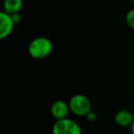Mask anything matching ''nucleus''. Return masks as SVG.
<instances>
[{
    "instance_id": "6e6552de",
    "label": "nucleus",
    "mask_w": 134,
    "mask_h": 134,
    "mask_svg": "<svg viewBox=\"0 0 134 134\" xmlns=\"http://www.w3.org/2000/svg\"><path fill=\"white\" fill-rule=\"evenodd\" d=\"M125 19H126V23L128 24V26L130 29L134 30V8H132V9L129 10L127 12Z\"/></svg>"
},
{
    "instance_id": "f8f14e48",
    "label": "nucleus",
    "mask_w": 134,
    "mask_h": 134,
    "mask_svg": "<svg viewBox=\"0 0 134 134\" xmlns=\"http://www.w3.org/2000/svg\"><path fill=\"white\" fill-rule=\"evenodd\" d=\"M132 4H133V6H134V0H132Z\"/></svg>"
},
{
    "instance_id": "9d476101",
    "label": "nucleus",
    "mask_w": 134,
    "mask_h": 134,
    "mask_svg": "<svg viewBox=\"0 0 134 134\" xmlns=\"http://www.w3.org/2000/svg\"><path fill=\"white\" fill-rule=\"evenodd\" d=\"M85 117L86 118V119H87L88 121H95L96 119H97V113L91 109L86 116H85Z\"/></svg>"
},
{
    "instance_id": "1a4fd4ad",
    "label": "nucleus",
    "mask_w": 134,
    "mask_h": 134,
    "mask_svg": "<svg viewBox=\"0 0 134 134\" xmlns=\"http://www.w3.org/2000/svg\"><path fill=\"white\" fill-rule=\"evenodd\" d=\"M10 17H11L12 22L14 23V25H18L21 22L22 20V18H21V15L19 14V12H16V13L10 14Z\"/></svg>"
},
{
    "instance_id": "39448f33",
    "label": "nucleus",
    "mask_w": 134,
    "mask_h": 134,
    "mask_svg": "<svg viewBox=\"0 0 134 134\" xmlns=\"http://www.w3.org/2000/svg\"><path fill=\"white\" fill-rule=\"evenodd\" d=\"M51 114L55 119L66 118L70 112L69 105L63 100H56L51 106Z\"/></svg>"
},
{
    "instance_id": "20e7f679",
    "label": "nucleus",
    "mask_w": 134,
    "mask_h": 134,
    "mask_svg": "<svg viewBox=\"0 0 134 134\" xmlns=\"http://www.w3.org/2000/svg\"><path fill=\"white\" fill-rule=\"evenodd\" d=\"M10 14L6 11H0V40H3L10 35L14 28Z\"/></svg>"
},
{
    "instance_id": "7ed1b4c3",
    "label": "nucleus",
    "mask_w": 134,
    "mask_h": 134,
    "mask_svg": "<svg viewBox=\"0 0 134 134\" xmlns=\"http://www.w3.org/2000/svg\"><path fill=\"white\" fill-rule=\"evenodd\" d=\"M81 131L80 126L67 117L56 119L52 126V132L54 134H80Z\"/></svg>"
},
{
    "instance_id": "f03ea898",
    "label": "nucleus",
    "mask_w": 134,
    "mask_h": 134,
    "mask_svg": "<svg viewBox=\"0 0 134 134\" xmlns=\"http://www.w3.org/2000/svg\"><path fill=\"white\" fill-rule=\"evenodd\" d=\"M70 112L77 117H85L91 110V101L86 96L76 94L70 98L69 102Z\"/></svg>"
},
{
    "instance_id": "f257e3e1",
    "label": "nucleus",
    "mask_w": 134,
    "mask_h": 134,
    "mask_svg": "<svg viewBox=\"0 0 134 134\" xmlns=\"http://www.w3.org/2000/svg\"><path fill=\"white\" fill-rule=\"evenodd\" d=\"M52 51V43L46 37H38L30 42L28 52L34 59H43L47 57Z\"/></svg>"
},
{
    "instance_id": "423d86ee",
    "label": "nucleus",
    "mask_w": 134,
    "mask_h": 134,
    "mask_svg": "<svg viewBox=\"0 0 134 134\" xmlns=\"http://www.w3.org/2000/svg\"><path fill=\"white\" fill-rule=\"evenodd\" d=\"M133 119H134V115L130 110H127V109L119 110L115 114V117H114V121H115L116 124L119 127H122V128L130 126Z\"/></svg>"
},
{
    "instance_id": "9b49d317",
    "label": "nucleus",
    "mask_w": 134,
    "mask_h": 134,
    "mask_svg": "<svg viewBox=\"0 0 134 134\" xmlns=\"http://www.w3.org/2000/svg\"><path fill=\"white\" fill-rule=\"evenodd\" d=\"M130 130H131V132L134 134V119H133V121H132V123H131V125H130Z\"/></svg>"
},
{
    "instance_id": "0eeeda50",
    "label": "nucleus",
    "mask_w": 134,
    "mask_h": 134,
    "mask_svg": "<svg viewBox=\"0 0 134 134\" xmlns=\"http://www.w3.org/2000/svg\"><path fill=\"white\" fill-rule=\"evenodd\" d=\"M22 0H4V3H3L4 11H6L8 14L19 12L21 8H22Z\"/></svg>"
}]
</instances>
